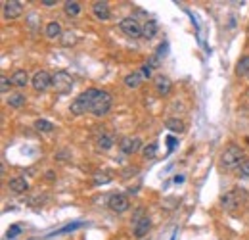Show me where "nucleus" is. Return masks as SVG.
<instances>
[{
	"label": "nucleus",
	"instance_id": "nucleus-1",
	"mask_svg": "<svg viewBox=\"0 0 249 240\" xmlns=\"http://www.w3.org/2000/svg\"><path fill=\"white\" fill-rule=\"evenodd\" d=\"M244 161H246L244 150H242L240 146H236V144L224 148V152L220 154V165H222L224 169H228V171H230V169H238Z\"/></svg>",
	"mask_w": 249,
	"mask_h": 240
},
{
	"label": "nucleus",
	"instance_id": "nucleus-2",
	"mask_svg": "<svg viewBox=\"0 0 249 240\" xmlns=\"http://www.w3.org/2000/svg\"><path fill=\"white\" fill-rule=\"evenodd\" d=\"M111 94L108 90H100L96 88V94H94V100H92V108H90V114H94L96 118H102L106 114H109L111 110Z\"/></svg>",
	"mask_w": 249,
	"mask_h": 240
},
{
	"label": "nucleus",
	"instance_id": "nucleus-3",
	"mask_svg": "<svg viewBox=\"0 0 249 240\" xmlns=\"http://www.w3.org/2000/svg\"><path fill=\"white\" fill-rule=\"evenodd\" d=\"M248 202V192L244 190V189H232V190H228L222 198H220V206H222V209H226V211H236L240 206H244Z\"/></svg>",
	"mask_w": 249,
	"mask_h": 240
},
{
	"label": "nucleus",
	"instance_id": "nucleus-4",
	"mask_svg": "<svg viewBox=\"0 0 249 240\" xmlns=\"http://www.w3.org/2000/svg\"><path fill=\"white\" fill-rule=\"evenodd\" d=\"M94 94H96V88H88V90L81 92V94L71 102V106H69L71 114H73V116H83V114H86V112H90V108H92V100H94Z\"/></svg>",
	"mask_w": 249,
	"mask_h": 240
},
{
	"label": "nucleus",
	"instance_id": "nucleus-5",
	"mask_svg": "<svg viewBox=\"0 0 249 240\" xmlns=\"http://www.w3.org/2000/svg\"><path fill=\"white\" fill-rule=\"evenodd\" d=\"M52 88L58 94H69L73 88V77L67 71H56L52 75Z\"/></svg>",
	"mask_w": 249,
	"mask_h": 240
},
{
	"label": "nucleus",
	"instance_id": "nucleus-6",
	"mask_svg": "<svg viewBox=\"0 0 249 240\" xmlns=\"http://www.w3.org/2000/svg\"><path fill=\"white\" fill-rule=\"evenodd\" d=\"M23 14V4L19 0H4L2 2V17L4 19H17Z\"/></svg>",
	"mask_w": 249,
	"mask_h": 240
},
{
	"label": "nucleus",
	"instance_id": "nucleus-7",
	"mask_svg": "<svg viewBox=\"0 0 249 240\" xmlns=\"http://www.w3.org/2000/svg\"><path fill=\"white\" fill-rule=\"evenodd\" d=\"M119 27H121V31H123L126 37H130V39H138V37H142V25L134 19V17H124L121 19V23H119Z\"/></svg>",
	"mask_w": 249,
	"mask_h": 240
},
{
	"label": "nucleus",
	"instance_id": "nucleus-8",
	"mask_svg": "<svg viewBox=\"0 0 249 240\" xmlns=\"http://www.w3.org/2000/svg\"><path fill=\"white\" fill-rule=\"evenodd\" d=\"M31 85H33V88L37 90V92H44V90H48L50 86H52V75L48 73V71H37L35 75H33V79H31Z\"/></svg>",
	"mask_w": 249,
	"mask_h": 240
},
{
	"label": "nucleus",
	"instance_id": "nucleus-9",
	"mask_svg": "<svg viewBox=\"0 0 249 240\" xmlns=\"http://www.w3.org/2000/svg\"><path fill=\"white\" fill-rule=\"evenodd\" d=\"M108 206H109V209L115 211V213H124V211L130 207V202H128V198H126L124 194H111V196L108 198Z\"/></svg>",
	"mask_w": 249,
	"mask_h": 240
},
{
	"label": "nucleus",
	"instance_id": "nucleus-10",
	"mask_svg": "<svg viewBox=\"0 0 249 240\" xmlns=\"http://www.w3.org/2000/svg\"><path fill=\"white\" fill-rule=\"evenodd\" d=\"M140 146H142V140L138 137H123L119 140V150L126 156H132Z\"/></svg>",
	"mask_w": 249,
	"mask_h": 240
},
{
	"label": "nucleus",
	"instance_id": "nucleus-11",
	"mask_svg": "<svg viewBox=\"0 0 249 240\" xmlns=\"http://www.w3.org/2000/svg\"><path fill=\"white\" fill-rule=\"evenodd\" d=\"M150 227H152L150 217H148V215H142V211H140V213H138V217L134 219V237H136V239L146 237V235H148V231H150Z\"/></svg>",
	"mask_w": 249,
	"mask_h": 240
},
{
	"label": "nucleus",
	"instance_id": "nucleus-12",
	"mask_svg": "<svg viewBox=\"0 0 249 240\" xmlns=\"http://www.w3.org/2000/svg\"><path fill=\"white\" fill-rule=\"evenodd\" d=\"M92 12H94L96 19H100V21H108V19H109V16H111V12H109V4H108V2H102V0H98V2H94V4H92Z\"/></svg>",
	"mask_w": 249,
	"mask_h": 240
},
{
	"label": "nucleus",
	"instance_id": "nucleus-13",
	"mask_svg": "<svg viewBox=\"0 0 249 240\" xmlns=\"http://www.w3.org/2000/svg\"><path fill=\"white\" fill-rule=\"evenodd\" d=\"M154 83H156V90H157V94H159V96H169V94H171V90H172V83H171L169 77H165V75H157Z\"/></svg>",
	"mask_w": 249,
	"mask_h": 240
},
{
	"label": "nucleus",
	"instance_id": "nucleus-14",
	"mask_svg": "<svg viewBox=\"0 0 249 240\" xmlns=\"http://www.w3.org/2000/svg\"><path fill=\"white\" fill-rule=\"evenodd\" d=\"M8 189H10L12 192H16V194H23V192L29 190V183H27L23 177H14V179H10Z\"/></svg>",
	"mask_w": 249,
	"mask_h": 240
},
{
	"label": "nucleus",
	"instance_id": "nucleus-15",
	"mask_svg": "<svg viewBox=\"0 0 249 240\" xmlns=\"http://www.w3.org/2000/svg\"><path fill=\"white\" fill-rule=\"evenodd\" d=\"M144 81H148L144 77V73L138 69V71H132V73H128L126 77H124V86L126 88H138Z\"/></svg>",
	"mask_w": 249,
	"mask_h": 240
},
{
	"label": "nucleus",
	"instance_id": "nucleus-16",
	"mask_svg": "<svg viewBox=\"0 0 249 240\" xmlns=\"http://www.w3.org/2000/svg\"><path fill=\"white\" fill-rule=\"evenodd\" d=\"M12 85L14 86H17V88H23V86H27L29 85V75H27V71L25 69H16L14 73H12Z\"/></svg>",
	"mask_w": 249,
	"mask_h": 240
},
{
	"label": "nucleus",
	"instance_id": "nucleus-17",
	"mask_svg": "<svg viewBox=\"0 0 249 240\" xmlns=\"http://www.w3.org/2000/svg\"><path fill=\"white\" fill-rule=\"evenodd\" d=\"M44 35H46L48 39H62V35H63L62 25H60L58 21H50V23L46 25V29H44Z\"/></svg>",
	"mask_w": 249,
	"mask_h": 240
},
{
	"label": "nucleus",
	"instance_id": "nucleus-18",
	"mask_svg": "<svg viewBox=\"0 0 249 240\" xmlns=\"http://www.w3.org/2000/svg\"><path fill=\"white\" fill-rule=\"evenodd\" d=\"M113 142H115V138H113L111 133H102V135L96 138V146H98L100 150H109V148L113 146Z\"/></svg>",
	"mask_w": 249,
	"mask_h": 240
},
{
	"label": "nucleus",
	"instance_id": "nucleus-19",
	"mask_svg": "<svg viewBox=\"0 0 249 240\" xmlns=\"http://www.w3.org/2000/svg\"><path fill=\"white\" fill-rule=\"evenodd\" d=\"M63 12H65V16H69V17H77V16L81 14V2H77V0H67V2L63 4Z\"/></svg>",
	"mask_w": 249,
	"mask_h": 240
},
{
	"label": "nucleus",
	"instance_id": "nucleus-20",
	"mask_svg": "<svg viewBox=\"0 0 249 240\" xmlns=\"http://www.w3.org/2000/svg\"><path fill=\"white\" fill-rule=\"evenodd\" d=\"M25 102H27V98L21 92H14V94L8 96V106L10 108H21V106H25Z\"/></svg>",
	"mask_w": 249,
	"mask_h": 240
},
{
	"label": "nucleus",
	"instance_id": "nucleus-21",
	"mask_svg": "<svg viewBox=\"0 0 249 240\" xmlns=\"http://www.w3.org/2000/svg\"><path fill=\"white\" fill-rule=\"evenodd\" d=\"M156 33H157V23H156V19H148V21L144 23L142 37H146V39H154V37H156Z\"/></svg>",
	"mask_w": 249,
	"mask_h": 240
},
{
	"label": "nucleus",
	"instance_id": "nucleus-22",
	"mask_svg": "<svg viewBox=\"0 0 249 240\" xmlns=\"http://www.w3.org/2000/svg\"><path fill=\"white\" fill-rule=\"evenodd\" d=\"M236 73H238L240 77L248 75L249 73V56H244V58L238 60V64H236Z\"/></svg>",
	"mask_w": 249,
	"mask_h": 240
},
{
	"label": "nucleus",
	"instance_id": "nucleus-23",
	"mask_svg": "<svg viewBox=\"0 0 249 240\" xmlns=\"http://www.w3.org/2000/svg\"><path fill=\"white\" fill-rule=\"evenodd\" d=\"M35 129L41 133H52L54 131V123L48 120H37L35 121Z\"/></svg>",
	"mask_w": 249,
	"mask_h": 240
},
{
	"label": "nucleus",
	"instance_id": "nucleus-24",
	"mask_svg": "<svg viewBox=\"0 0 249 240\" xmlns=\"http://www.w3.org/2000/svg\"><path fill=\"white\" fill-rule=\"evenodd\" d=\"M142 156H144L146 160H154V158L157 156V144H156V142H150L148 146H144Z\"/></svg>",
	"mask_w": 249,
	"mask_h": 240
},
{
	"label": "nucleus",
	"instance_id": "nucleus-25",
	"mask_svg": "<svg viewBox=\"0 0 249 240\" xmlns=\"http://www.w3.org/2000/svg\"><path fill=\"white\" fill-rule=\"evenodd\" d=\"M77 40H79V37L73 31H67V33L62 35V44L63 46H73V44H77Z\"/></svg>",
	"mask_w": 249,
	"mask_h": 240
},
{
	"label": "nucleus",
	"instance_id": "nucleus-26",
	"mask_svg": "<svg viewBox=\"0 0 249 240\" xmlns=\"http://www.w3.org/2000/svg\"><path fill=\"white\" fill-rule=\"evenodd\" d=\"M165 125L172 131V133H182L184 131V123L180 120H174V118H171V120L165 121Z\"/></svg>",
	"mask_w": 249,
	"mask_h": 240
},
{
	"label": "nucleus",
	"instance_id": "nucleus-27",
	"mask_svg": "<svg viewBox=\"0 0 249 240\" xmlns=\"http://www.w3.org/2000/svg\"><path fill=\"white\" fill-rule=\"evenodd\" d=\"M109 181H111V177L106 175V171H100V173L94 175V183H96V185H106V183H109Z\"/></svg>",
	"mask_w": 249,
	"mask_h": 240
},
{
	"label": "nucleus",
	"instance_id": "nucleus-28",
	"mask_svg": "<svg viewBox=\"0 0 249 240\" xmlns=\"http://www.w3.org/2000/svg\"><path fill=\"white\" fill-rule=\"evenodd\" d=\"M21 235V225H12L6 233V239H17Z\"/></svg>",
	"mask_w": 249,
	"mask_h": 240
},
{
	"label": "nucleus",
	"instance_id": "nucleus-29",
	"mask_svg": "<svg viewBox=\"0 0 249 240\" xmlns=\"http://www.w3.org/2000/svg\"><path fill=\"white\" fill-rule=\"evenodd\" d=\"M238 175L242 177V179H249V160L246 158V161L238 167Z\"/></svg>",
	"mask_w": 249,
	"mask_h": 240
},
{
	"label": "nucleus",
	"instance_id": "nucleus-30",
	"mask_svg": "<svg viewBox=\"0 0 249 240\" xmlns=\"http://www.w3.org/2000/svg\"><path fill=\"white\" fill-rule=\"evenodd\" d=\"M10 86H12V79H8L6 75H2L0 77V90H2V94H8Z\"/></svg>",
	"mask_w": 249,
	"mask_h": 240
},
{
	"label": "nucleus",
	"instance_id": "nucleus-31",
	"mask_svg": "<svg viewBox=\"0 0 249 240\" xmlns=\"http://www.w3.org/2000/svg\"><path fill=\"white\" fill-rule=\"evenodd\" d=\"M79 227H83V223H73V225H67V227H63L62 231H58L56 235H63V233H71V231H75V229H79Z\"/></svg>",
	"mask_w": 249,
	"mask_h": 240
},
{
	"label": "nucleus",
	"instance_id": "nucleus-32",
	"mask_svg": "<svg viewBox=\"0 0 249 240\" xmlns=\"http://www.w3.org/2000/svg\"><path fill=\"white\" fill-rule=\"evenodd\" d=\"M167 48H169V44H161V46H159V52H157V56H167Z\"/></svg>",
	"mask_w": 249,
	"mask_h": 240
},
{
	"label": "nucleus",
	"instance_id": "nucleus-33",
	"mask_svg": "<svg viewBox=\"0 0 249 240\" xmlns=\"http://www.w3.org/2000/svg\"><path fill=\"white\" fill-rule=\"evenodd\" d=\"M167 144H169V148L172 150V148H174V144H176V140H174L172 137H169V138H167Z\"/></svg>",
	"mask_w": 249,
	"mask_h": 240
},
{
	"label": "nucleus",
	"instance_id": "nucleus-34",
	"mask_svg": "<svg viewBox=\"0 0 249 240\" xmlns=\"http://www.w3.org/2000/svg\"><path fill=\"white\" fill-rule=\"evenodd\" d=\"M41 4H44V6H46V8H52V6H54V4H56V0H42Z\"/></svg>",
	"mask_w": 249,
	"mask_h": 240
},
{
	"label": "nucleus",
	"instance_id": "nucleus-35",
	"mask_svg": "<svg viewBox=\"0 0 249 240\" xmlns=\"http://www.w3.org/2000/svg\"><path fill=\"white\" fill-rule=\"evenodd\" d=\"M54 177H56V175H54V171H48V175H46V179H50V181H52Z\"/></svg>",
	"mask_w": 249,
	"mask_h": 240
},
{
	"label": "nucleus",
	"instance_id": "nucleus-36",
	"mask_svg": "<svg viewBox=\"0 0 249 240\" xmlns=\"http://www.w3.org/2000/svg\"><path fill=\"white\" fill-rule=\"evenodd\" d=\"M248 35H249V29H248Z\"/></svg>",
	"mask_w": 249,
	"mask_h": 240
}]
</instances>
